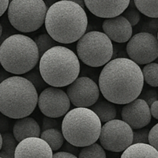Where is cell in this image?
<instances>
[{
	"label": "cell",
	"mask_w": 158,
	"mask_h": 158,
	"mask_svg": "<svg viewBox=\"0 0 158 158\" xmlns=\"http://www.w3.org/2000/svg\"><path fill=\"white\" fill-rule=\"evenodd\" d=\"M58 127V122L56 119L51 117H44L43 119V125H42V131H44L46 130L56 129Z\"/></svg>",
	"instance_id": "cell-32"
},
{
	"label": "cell",
	"mask_w": 158,
	"mask_h": 158,
	"mask_svg": "<svg viewBox=\"0 0 158 158\" xmlns=\"http://www.w3.org/2000/svg\"><path fill=\"white\" fill-rule=\"evenodd\" d=\"M122 120L129 125L133 131L144 128L151 121L150 106L143 100L137 98L123 106Z\"/></svg>",
	"instance_id": "cell-13"
},
{
	"label": "cell",
	"mask_w": 158,
	"mask_h": 158,
	"mask_svg": "<svg viewBox=\"0 0 158 158\" xmlns=\"http://www.w3.org/2000/svg\"><path fill=\"white\" fill-rule=\"evenodd\" d=\"M143 83L142 70L138 65L128 58H117L103 68L98 86L106 100L125 105L140 97Z\"/></svg>",
	"instance_id": "cell-1"
},
{
	"label": "cell",
	"mask_w": 158,
	"mask_h": 158,
	"mask_svg": "<svg viewBox=\"0 0 158 158\" xmlns=\"http://www.w3.org/2000/svg\"><path fill=\"white\" fill-rule=\"evenodd\" d=\"M2 144V134L0 133V150H1Z\"/></svg>",
	"instance_id": "cell-37"
},
{
	"label": "cell",
	"mask_w": 158,
	"mask_h": 158,
	"mask_svg": "<svg viewBox=\"0 0 158 158\" xmlns=\"http://www.w3.org/2000/svg\"><path fill=\"white\" fill-rule=\"evenodd\" d=\"M9 4V0H0V17L5 13L8 9Z\"/></svg>",
	"instance_id": "cell-35"
},
{
	"label": "cell",
	"mask_w": 158,
	"mask_h": 158,
	"mask_svg": "<svg viewBox=\"0 0 158 158\" xmlns=\"http://www.w3.org/2000/svg\"><path fill=\"white\" fill-rule=\"evenodd\" d=\"M143 80L149 86L153 87L158 86V63H151L145 65L141 69Z\"/></svg>",
	"instance_id": "cell-23"
},
{
	"label": "cell",
	"mask_w": 158,
	"mask_h": 158,
	"mask_svg": "<svg viewBox=\"0 0 158 158\" xmlns=\"http://www.w3.org/2000/svg\"><path fill=\"white\" fill-rule=\"evenodd\" d=\"M157 41H158V32H157Z\"/></svg>",
	"instance_id": "cell-39"
},
{
	"label": "cell",
	"mask_w": 158,
	"mask_h": 158,
	"mask_svg": "<svg viewBox=\"0 0 158 158\" xmlns=\"http://www.w3.org/2000/svg\"><path fill=\"white\" fill-rule=\"evenodd\" d=\"M148 144L153 147L158 152V123L150 130L148 135Z\"/></svg>",
	"instance_id": "cell-29"
},
{
	"label": "cell",
	"mask_w": 158,
	"mask_h": 158,
	"mask_svg": "<svg viewBox=\"0 0 158 158\" xmlns=\"http://www.w3.org/2000/svg\"><path fill=\"white\" fill-rule=\"evenodd\" d=\"M0 158H2V157H0Z\"/></svg>",
	"instance_id": "cell-43"
},
{
	"label": "cell",
	"mask_w": 158,
	"mask_h": 158,
	"mask_svg": "<svg viewBox=\"0 0 158 158\" xmlns=\"http://www.w3.org/2000/svg\"><path fill=\"white\" fill-rule=\"evenodd\" d=\"M39 69L46 84L60 88L69 86L78 78L80 63L71 49L56 46L40 57Z\"/></svg>",
	"instance_id": "cell-4"
},
{
	"label": "cell",
	"mask_w": 158,
	"mask_h": 158,
	"mask_svg": "<svg viewBox=\"0 0 158 158\" xmlns=\"http://www.w3.org/2000/svg\"><path fill=\"white\" fill-rule=\"evenodd\" d=\"M120 158H158V152L148 143H134L123 151Z\"/></svg>",
	"instance_id": "cell-18"
},
{
	"label": "cell",
	"mask_w": 158,
	"mask_h": 158,
	"mask_svg": "<svg viewBox=\"0 0 158 158\" xmlns=\"http://www.w3.org/2000/svg\"><path fill=\"white\" fill-rule=\"evenodd\" d=\"M130 3L131 0H84L85 6L91 13L104 19L120 15Z\"/></svg>",
	"instance_id": "cell-14"
},
{
	"label": "cell",
	"mask_w": 158,
	"mask_h": 158,
	"mask_svg": "<svg viewBox=\"0 0 158 158\" xmlns=\"http://www.w3.org/2000/svg\"><path fill=\"white\" fill-rule=\"evenodd\" d=\"M102 123L89 108L69 110L62 122V134L67 143L77 148H84L98 140Z\"/></svg>",
	"instance_id": "cell-6"
},
{
	"label": "cell",
	"mask_w": 158,
	"mask_h": 158,
	"mask_svg": "<svg viewBox=\"0 0 158 158\" xmlns=\"http://www.w3.org/2000/svg\"><path fill=\"white\" fill-rule=\"evenodd\" d=\"M2 144L0 150V157L15 158V151L18 145V142L11 133H5L2 134Z\"/></svg>",
	"instance_id": "cell-21"
},
{
	"label": "cell",
	"mask_w": 158,
	"mask_h": 158,
	"mask_svg": "<svg viewBox=\"0 0 158 158\" xmlns=\"http://www.w3.org/2000/svg\"><path fill=\"white\" fill-rule=\"evenodd\" d=\"M52 158H78L75 154L66 152V151H60L56 152L52 155Z\"/></svg>",
	"instance_id": "cell-33"
},
{
	"label": "cell",
	"mask_w": 158,
	"mask_h": 158,
	"mask_svg": "<svg viewBox=\"0 0 158 158\" xmlns=\"http://www.w3.org/2000/svg\"><path fill=\"white\" fill-rule=\"evenodd\" d=\"M45 26L56 43L70 44L86 32L88 19L84 9L69 1L56 2L47 9Z\"/></svg>",
	"instance_id": "cell-2"
},
{
	"label": "cell",
	"mask_w": 158,
	"mask_h": 158,
	"mask_svg": "<svg viewBox=\"0 0 158 158\" xmlns=\"http://www.w3.org/2000/svg\"><path fill=\"white\" fill-rule=\"evenodd\" d=\"M141 95V97L140 99H142V100H144L148 105L149 106H151L154 102L157 101L158 100V94L157 92L154 89H149V90H147L143 93V94H140Z\"/></svg>",
	"instance_id": "cell-30"
},
{
	"label": "cell",
	"mask_w": 158,
	"mask_h": 158,
	"mask_svg": "<svg viewBox=\"0 0 158 158\" xmlns=\"http://www.w3.org/2000/svg\"><path fill=\"white\" fill-rule=\"evenodd\" d=\"M52 149L40 137H29L18 143L15 158H52Z\"/></svg>",
	"instance_id": "cell-15"
},
{
	"label": "cell",
	"mask_w": 158,
	"mask_h": 158,
	"mask_svg": "<svg viewBox=\"0 0 158 158\" xmlns=\"http://www.w3.org/2000/svg\"><path fill=\"white\" fill-rule=\"evenodd\" d=\"M60 1H69L72 2L76 3V4H78L79 6H81L83 9H84L85 4H84V0H60Z\"/></svg>",
	"instance_id": "cell-36"
},
{
	"label": "cell",
	"mask_w": 158,
	"mask_h": 158,
	"mask_svg": "<svg viewBox=\"0 0 158 158\" xmlns=\"http://www.w3.org/2000/svg\"><path fill=\"white\" fill-rule=\"evenodd\" d=\"M90 110L96 114L101 123H107L117 117V108L114 103L108 100H100L93 105Z\"/></svg>",
	"instance_id": "cell-19"
},
{
	"label": "cell",
	"mask_w": 158,
	"mask_h": 158,
	"mask_svg": "<svg viewBox=\"0 0 158 158\" xmlns=\"http://www.w3.org/2000/svg\"><path fill=\"white\" fill-rule=\"evenodd\" d=\"M40 59L34 40L23 34L10 35L0 46L1 66L15 75L27 73L36 66Z\"/></svg>",
	"instance_id": "cell-5"
},
{
	"label": "cell",
	"mask_w": 158,
	"mask_h": 158,
	"mask_svg": "<svg viewBox=\"0 0 158 158\" xmlns=\"http://www.w3.org/2000/svg\"><path fill=\"white\" fill-rule=\"evenodd\" d=\"M100 94L98 85L86 77H78L66 89L70 103L78 108L91 107L98 101Z\"/></svg>",
	"instance_id": "cell-12"
},
{
	"label": "cell",
	"mask_w": 158,
	"mask_h": 158,
	"mask_svg": "<svg viewBox=\"0 0 158 158\" xmlns=\"http://www.w3.org/2000/svg\"><path fill=\"white\" fill-rule=\"evenodd\" d=\"M0 67H1V63H0Z\"/></svg>",
	"instance_id": "cell-41"
},
{
	"label": "cell",
	"mask_w": 158,
	"mask_h": 158,
	"mask_svg": "<svg viewBox=\"0 0 158 158\" xmlns=\"http://www.w3.org/2000/svg\"><path fill=\"white\" fill-rule=\"evenodd\" d=\"M34 42L36 44L37 48H38L39 55L40 58L49 49L54 46H57V43L47 33L40 34L37 35L34 40Z\"/></svg>",
	"instance_id": "cell-24"
},
{
	"label": "cell",
	"mask_w": 158,
	"mask_h": 158,
	"mask_svg": "<svg viewBox=\"0 0 158 158\" xmlns=\"http://www.w3.org/2000/svg\"><path fill=\"white\" fill-rule=\"evenodd\" d=\"M37 105L45 117L56 119L63 117L69 112L71 103L63 89L49 86L40 93Z\"/></svg>",
	"instance_id": "cell-11"
},
{
	"label": "cell",
	"mask_w": 158,
	"mask_h": 158,
	"mask_svg": "<svg viewBox=\"0 0 158 158\" xmlns=\"http://www.w3.org/2000/svg\"><path fill=\"white\" fill-rule=\"evenodd\" d=\"M158 32V18H151L144 25V32H148L157 36Z\"/></svg>",
	"instance_id": "cell-31"
},
{
	"label": "cell",
	"mask_w": 158,
	"mask_h": 158,
	"mask_svg": "<svg viewBox=\"0 0 158 158\" xmlns=\"http://www.w3.org/2000/svg\"><path fill=\"white\" fill-rule=\"evenodd\" d=\"M100 146L112 152H123L133 144V130L121 120L105 123L100 131Z\"/></svg>",
	"instance_id": "cell-9"
},
{
	"label": "cell",
	"mask_w": 158,
	"mask_h": 158,
	"mask_svg": "<svg viewBox=\"0 0 158 158\" xmlns=\"http://www.w3.org/2000/svg\"><path fill=\"white\" fill-rule=\"evenodd\" d=\"M2 35V24L0 23V38H1Z\"/></svg>",
	"instance_id": "cell-38"
},
{
	"label": "cell",
	"mask_w": 158,
	"mask_h": 158,
	"mask_svg": "<svg viewBox=\"0 0 158 158\" xmlns=\"http://www.w3.org/2000/svg\"><path fill=\"white\" fill-rule=\"evenodd\" d=\"M103 33L115 43H123L129 41L133 35V28L129 22L123 16L106 19L103 25Z\"/></svg>",
	"instance_id": "cell-16"
},
{
	"label": "cell",
	"mask_w": 158,
	"mask_h": 158,
	"mask_svg": "<svg viewBox=\"0 0 158 158\" xmlns=\"http://www.w3.org/2000/svg\"><path fill=\"white\" fill-rule=\"evenodd\" d=\"M46 12L43 0H12L8 7V18L15 29L27 33L42 27Z\"/></svg>",
	"instance_id": "cell-7"
},
{
	"label": "cell",
	"mask_w": 158,
	"mask_h": 158,
	"mask_svg": "<svg viewBox=\"0 0 158 158\" xmlns=\"http://www.w3.org/2000/svg\"><path fill=\"white\" fill-rule=\"evenodd\" d=\"M128 22L131 26H135L138 24L140 20V12L137 9V8L134 7V4L130 3L129 6L127 8L126 10L122 13V15Z\"/></svg>",
	"instance_id": "cell-27"
},
{
	"label": "cell",
	"mask_w": 158,
	"mask_h": 158,
	"mask_svg": "<svg viewBox=\"0 0 158 158\" xmlns=\"http://www.w3.org/2000/svg\"><path fill=\"white\" fill-rule=\"evenodd\" d=\"M11 1H12V0H9V2H11Z\"/></svg>",
	"instance_id": "cell-40"
},
{
	"label": "cell",
	"mask_w": 158,
	"mask_h": 158,
	"mask_svg": "<svg viewBox=\"0 0 158 158\" xmlns=\"http://www.w3.org/2000/svg\"><path fill=\"white\" fill-rule=\"evenodd\" d=\"M139 12L149 18H158V0H134Z\"/></svg>",
	"instance_id": "cell-22"
},
{
	"label": "cell",
	"mask_w": 158,
	"mask_h": 158,
	"mask_svg": "<svg viewBox=\"0 0 158 158\" xmlns=\"http://www.w3.org/2000/svg\"><path fill=\"white\" fill-rule=\"evenodd\" d=\"M40 138L48 143L52 151L60 150L65 140L62 131L58 129H50L43 131L40 134Z\"/></svg>",
	"instance_id": "cell-20"
},
{
	"label": "cell",
	"mask_w": 158,
	"mask_h": 158,
	"mask_svg": "<svg viewBox=\"0 0 158 158\" xmlns=\"http://www.w3.org/2000/svg\"><path fill=\"white\" fill-rule=\"evenodd\" d=\"M157 94H158V93H157Z\"/></svg>",
	"instance_id": "cell-42"
},
{
	"label": "cell",
	"mask_w": 158,
	"mask_h": 158,
	"mask_svg": "<svg viewBox=\"0 0 158 158\" xmlns=\"http://www.w3.org/2000/svg\"><path fill=\"white\" fill-rule=\"evenodd\" d=\"M24 78H26V80H29L34 86L36 89L37 91H43V89L46 87V84L45 83V81L43 80V77H41V74H40V69L39 67L36 68L35 66L34 69H32V70H30L29 72H28L27 73L24 74L23 76ZM46 89V88H45Z\"/></svg>",
	"instance_id": "cell-26"
},
{
	"label": "cell",
	"mask_w": 158,
	"mask_h": 158,
	"mask_svg": "<svg viewBox=\"0 0 158 158\" xmlns=\"http://www.w3.org/2000/svg\"><path fill=\"white\" fill-rule=\"evenodd\" d=\"M77 52L78 59L83 63L91 67H100L111 60L114 46L103 32L91 31L77 41Z\"/></svg>",
	"instance_id": "cell-8"
},
{
	"label": "cell",
	"mask_w": 158,
	"mask_h": 158,
	"mask_svg": "<svg viewBox=\"0 0 158 158\" xmlns=\"http://www.w3.org/2000/svg\"><path fill=\"white\" fill-rule=\"evenodd\" d=\"M78 158H106L104 149L97 143L84 147L79 153Z\"/></svg>",
	"instance_id": "cell-25"
},
{
	"label": "cell",
	"mask_w": 158,
	"mask_h": 158,
	"mask_svg": "<svg viewBox=\"0 0 158 158\" xmlns=\"http://www.w3.org/2000/svg\"><path fill=\"white\" fill-rule=\"evenodd\" d=\"M150 111H151V117L156 120H158V100L151 104V106H150Z\"/></svg>",
	"instance_id": "cell-34"
},
{
	"label": "cell",
	"mask_w": 158,
	"mask_h": 158,
	"mask_svg": "<svg viewBox=\"0 0 158 158\" xmlns=\"http://www.w3.org/2000/svg\"><path fill=\"white\" fill-rule=\"evenodd\" d=\"M38 92L28 80L13 76L0 83V113L12 119L29 117L38 103Z\"/></svg>",
	"instance_id": "cell-3"
},
{
	"label": "cell",
	"mask_w": 158,
	"mask_h": 158,
	"mask_svg": "<svg viewBox=\"0 0 158 158\" xmlns=\"http://www.w3.org/2000/svg\"><path fill=\"white\" fill-rule=\"evenodd\" d=\"M12 134L18 143L29 137H40L41 128L35 119L26 117L15 122Z\"/></svg>",
	"instance_id": "cell-17"
},
{
	"label": "cell",
	"mask_w": 158,
	"mask_h": 158,
	"mask_svg": "<svg viewBox=\"0 0 158 158\" xmlns=\"http://www.w3.org/2000/svg\"><path fill=\"white\" fill-rule=\"evenodd\" d=\"M127 52L130 60L138 66L153 63L158 58L157 36L144 32L132 35L127 44Z\"/></svg>",
	"instance_id": "cell-10"
},
{
	"label": "cell",
	"mask_w": 158,
	"mask_h": 158,
	"mask_svg": "<svg viewBox=\"0 0 158 158\" xmlns=\"http://www.w3.org/2000/svg\"><path fill=\"white\" fill-rule=\"evenodd\" d=\"M149 130L148 128L133 131V144L134 143H148Z\"/></svg>",
	"instance_id": "cell-28"
}]
</instances>
